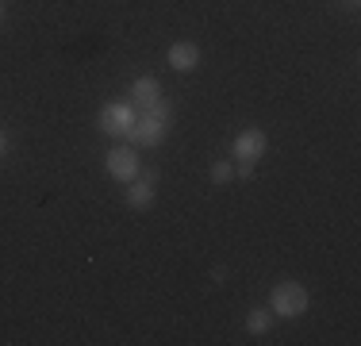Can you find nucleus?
I'll return each mask as SVG.
<instances>
[{"mask_svg": "<svg viewBox=\"0 0 361 346\" xmlns=\"http://www.w3.org/2000/svg\"><path fill=\"white\" fill-rule=\"evenodd\" d=\"M235 177H254V162H238V166H235Z\"/></svg>", "mask_w": 361, "mask_h": 346, "instance_id": "11", "label": "nucleus"}, {"mask_svg": "<svg viewBox=\"0 0 361 346\" xmlns=\"http://www.w3.org/2000/svg\"><path fill=\"white\" fill-rule=\"evenodd\" d=\"M273 319H277V316H273L269 308H254L250 316H246V331H250V335H269Z\"/></svg>", "mask_w": 361, "mask_h": 346, "instance_id": "9", "label": "nucleus"}, {"mask_svg": "<svg viewBox=\"0 0 361 346\" xmlns=\"http://www.w3.org/2000/svg\"><path fill=\"white\" fill-rule=\"evenodd\" d=\"M350 4H357V0H350Z\"/></svg>", "mask_w": 361, "mask_h": 346, "instance_id": "14", "label": "nucleus"}, {"mask_svg": "<svg viewBox=\"0 0 361 346\" xmlns=\"http://www.w3.org/2000/svg\"><path fill=\"white\" fill-rule=\"evenodd\" d=\"M4 150H8V135L0 131V158H4Z\"/></svg>", "mask_w": 361, "mask_h": 346, "instance_id": "12", "label": "nucleus"}, {"mask_svg": "<svg viewBox=\"0 0 361 346\" xmlns=\"http://www.w3.org/2000/svg\"><path fill=\"white\" fill-rule=\"evenodd\" d=\"M158 97H161L158 77H135V85H131V104H135V112H146Z\"/></svg>", "mask_w": 361, "mask_h": 346, "instance_id": "8", "label": "nucleus"}, {"mask_svg": "<svg viewBox=\"0 0 361 346\" xmlns=\"http://www.w3.org/2000/svg\"><path fill=\"white\" fill-rule=\"evenodd\" d=\"M265 150H269V135H265L262 127H246V131L235 138V146H231V154H235L238 162H257Z\"/></svg>", "mask_w": 361, "mask_h": 346, "instance_id": "6", "label": "nucleus"}, {"mask_svg": "<svg viewBox=\"0 0 361 346\" xmlns=\"http://www.w3.org/2000/svg\"><path fill=\"white\" fill-rule=\"evenodd\" d=\"M166 135H169V119L154 116V112H139L131 131H127V143H131L135 150H150V146H158Z\"/></svg>", "mask_w": 361, "mask_h": 346, "instance_id": "2", "label": "nucleus"}, {"mask_svg": "<svg viewBox=\"0 0 361 346\" xmlns=\"http://www.w3.org/2000/svg\"><path fill=\"white\" fill-rule=\"evenodd\" d=\"M231 177H235V166H231V162H216V166H212V181H216V185H227Z\"/></svg>", "mask_w": 361, "mask_h": 346, "instance_id": "10", "label": "nucleus"}, {"mask_svg": "<svg viewBox=\"0 0 361 346\" xmlns=\"http://www.w3.org/2000/svg\"><path fill=\"white\" fill-rule=\"evenodd\" d=\"M0 20H4V4H0Z\"/></svg>", "mask_w": 361, "mask_h": 346, "instance_id": "13", "label": "nucleus"}, {"mask_svg": "<svg viewBox=\"0 0 361 346\" xmlns=\"http://www.w3.org/2000/svg\"><path fill=\"white\" fill-rule=\"evenodd\" d=\"M104 169H108L111 181H119V185L135 181V177L142 173V166H139V150H135L131 143H127V146H111V150L104 154Z\"/></svg>", "mask_w": 361, "mask_h": 346, "instance_id": "4", "label": "nucleus"}, {"mask_svg": "<svg viewBox=\"0 0 361 346\" xmlns=\"http://www.w3.org/2000/svg\"><path fill=\"white\" fill-rule=\"evenodd\" d=\"M154 196H158V173L154 169H146L139 173L135 181H127V193H123V201L131 212H146V208L154 204Z\"/></svg>", "mask_w": 361, "mask_h": 346, "instance_id": "5", "label": "nucleus"}, {"mask_svg": "<svg viewBox=\"0 0 361 346\" xmlns=\"http://www.w3.org/2000/svg\"><path fill=\"white\" fill-rule=\"evenodd\" d=\"M169 66L177 69V73H192L196 66H200V47H196V42H173V47H169Z\"/></svg>", "mask_w": 361, "mask_h": 346, "instance_id": "7", "label": "nucleus"}, {"mask_svg": "<svg viewBox=\"0 0 361 346\" xmlns=\"http://www.w3.org/2000/svg\"><path fill=\"white\" fill-rule=\"evenodd\" d=\"M135 104L131 100H108L104 108H100V131L111 135V138H127V131H131V124H135Z\"/></svg>", "mask_w": 361, "mask_h": 346, "instance_id": "3", "label": "nucleus"}, {"mask_svg": "<svg viewBox=\"0 0 361 346\" xmlns=\"http://www.w3.org/2000/svg\"><path fill=\"white\" fill-rule=\"evenodd\" d=\"M312 304V297H307V289L300 281H277L269 292V311L281 319H300Z\"/></svg>", "mask_w": 361, "mask_h": 346, "instance_id": "1", "label": "nucleus"}]
</instances>
